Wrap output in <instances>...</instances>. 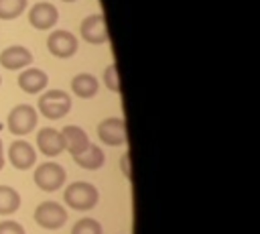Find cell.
Masks as SVG:
<instances>
[{
	"mask_svg": "<svg viewBox=\"0 0 260 234\" xmlns=\"http://www.w3.org/2000/svg\"><path fill=\"white\" fill-rule=\"evenodd\" d=\"M63 199H65V203L69 208L83 212V210L95 208V203L100 199V193H98L95 185H91L87 181H75V183H71V185L65 187Z\"/></svg>",
	"mask_w": 260,
	"mask_h": 234,
	"instance_id": "cell-1",
	"label": "cell"
},
{
	"mask_svg": "<svg viewBox=\"0 0 260 234\" xmlns=\"http://www.w3.org/2000/svg\"><path fill=\"white\" fill-rule=\"evenodd\" d=\"M39 110L49 120H59L71 110V96L63 90H49L39 98Z\"/></svg>",
	"mask_w": 260,
	"mask_h": 234,
	"instance_id": "cell-2",
	"label": "cell"
},
{
	"mask_svg": "<svg viewBox=\"0 0 260 234\" xmlns=\"http://www.w3.org/2000/svg\"><path fill=\"white\" fill-rule=\"evenodd\" d=\"M35 185L41 189V191H57L59 187H63L65 183V169L55 163V161H47V163H41L37 169H35Z\"/></svg>",
	"mask_w": 260,
	"mask_h": 234,
	"instance_id": "cell-3",
	"label": "cell"
},
{
	"mask_svg": "<svg viewBox=\"0 0 260 234\" xmlns=\"http://www.w3.org/2000/svg\"><path fill=\"white\" fill-rule=\"evenodd\" d=\"M37 120H39V114L32 106L28 104H18L10 110L8 114V130L16 136H22V134H28L35 130L37 126Z\"/></svg>",
	"mask_w": 260,
	"mask_h": 234,
	"instance_id": "cell-4",
	"label": "cell"
},
{
	"mask_svg": "<svg viewBox=\"0 0 260 234\" xmlns=\"http://www.w3.org/2000/svg\"><path fill=\"white\" fill-rule=\"evenodd\" d=\"M35 222L47 230H59L67 222V210L57 201H43L35 210Z\"/></svg>",
	"mask_w": 260,
	"mask_h": 234,
	"instance_id": "cell-5",
	"label": "cell"
},
{
	"mask_svg": "<svg viewBox=\"0 0 260 234\" xmlns=\"http://www.w3.org/2000/svg\"><path fill=\"white\" fill-rule=\"evenodd\" d=\"M77 37L69 31H63V28H57L49 35L47 39V49L51 55L59 57V59H69L77 53Z\"/></svg>",
	"mask_w": 260,
	"mask_h": 234,
	"instance_id": "cell-6",
	"label": "cell"
},
{
	"mask_svg": "<svg viewBox=\"0 0 260 234\" xmlns=\"http://www.w3.org/2000/svg\"><path fill=\"white\" fill-rule=\"evenodd\" d=\"M98 136H100L102 142H106L110 147L126 144V122L118 116L104 118L98 124Z\"/></svg>",
	"mask_w": 260,
	"mask_h": 234,
	"instance_id": "cell-7",
	"label": "cell"
},
{
	"mask_svg": "<svg viewBox=\"0 0 260 234\" xmlns=\"http://www.w3.org/2000/svg\"><path fill=\"white\" fill-rule=\"evenodd\" d=\"M81 39L91 43V45H102L108 41V24H106V16L104 14H89L81 20L79 26Z\"/></svg>",
	"mask_w": 260,
	"mask_h": 234,
	"instance_id": "cell-8",
	"label": "cell"
},
{
	"mask_svg": "<svg viewBox=\"0 0 260 234\" xmlns=\"http://www.w3.org/2000/svg\"><path fill=\"white\" fill-rule=\"evenodd\" d=\"M59 10L51 2H37L28 10V22L39 31H49L57 24Z\"/></svg>",
	"mask_w": 260,
	"mask_h": 234,
	"instance_id": "cell-9",
	"label": "cell"
},
{
	"mask_svg": "<svg viewBox=\"0 0 260 234\" xmlns=\"http://www.w3.org/2000/svg\"><path fill=\"white\" fill-rule=\"evenodd\" d=\"M8 161L12 163V167L26 171L37 163V151L26 140H14L8 147Z\"/></svg>",
	"mask_w": 260,
	"mask_h": 234,
	"instance_id": "cell-10",
	"label": "cell"
},
{
	"mask_svg": "<svg viewBox=\"0 0 260 234\" xmlns=\"http://www.w3.org/2000/svg\"><path fill=\"white\" fill-rule=\"evenodd\" d=\"M37 147L45 157H57L65 151V142L61 136V130H55L51 126H45L37 132Z\"/></svg>",
	"mask_w": 260,
	"mask_h": 234,
	"instance_id": "cell-11",
	"label": "cell"
},
{
	"mask_svg": "<svg viewBox=\"0 0 260 234\" xmlns=\"http://www.w3.org/2000/svg\"><path fill=\"white\" fill-rule=\"evenodd\" d=\"M30 63H32V53L22 45H10L0 53V65L8 71L24 69Z\"/></svg>",
	"mask_w": 260,
	"mask_h": 234,
	"instance_id": "cell-12",
	"label": "cell"
},
{
	"mask_svg": "<svg viewBox=\"0 0 260 234\" xmlns=\"http://www.w3.org/2000/svg\"><path fill=\"white\" fill-rule=\"evenodd\" d=\"M61 136H63V142H65V151L75 157L79 153H83L87 147H89V136L87 132L81 128V126H75V124H69L61 130Z\"/></svg>",
	"mask_w": 260,
	"mask_h": 234,
	"instance_id": "cell-13",
	"label": "cell"
},
{
	"mask_svg": "<svg viewBox=\"0 0 260 234\" xmlns=\"http://www.w3.org/2000/svg\"><path fill=\"white\" fill-rule=\"evenodd\" d=\"M47 83H49L47 73L37 67H28L18 75V87L24 94H39L47 87Z\"/></svg>",
	"mask_w": 260,
	"mask_h": 234,
	"instance_id": "cell-14",
	"label": "cell"
},
{
	"mask_svg": "<svg viewBox=\"0 0 260 234\" xmlns=\"http://www.w3.org/2000/svg\"><path fill=\"white\" fill-rule=\"evenodd\" d=\"M71 90L77 98H83V100H89L98 94L100 90V83L98 79L91 75V73H77L73 79H71Z\"/></svg>",
	"mask_w": 260,
	"mask_h": 234,
	"instance_id": "cell-15",
	"label": "cell"
},
{
	"mask_svg": "<svg viewBox=\"0 0 260 234\" xmlns=\"http://www.w3.org/2000/svg\"><path fill=\"white\" fill-rule=\"evenodd\" d=\"M73 159H75V163H77L79 167H83V169H87V171H95V169H100V167L104 165L106 155H104V151H102L98 144H91V142H89V147H87L83 153L75 155Z\"/></svg>",
	"mask_w": 260,
	"mask_h": 234,
	"instance_id": "cell-16",
	"label": "cell"
},
{
	"mask_svg": "<svg viewBox=\"0 0 260 234\" xmlns=\"http://www.w3.org/2000/svg\"><path fill=\"white\" fill-rule=\"evenodd\" d=\"M20 208V195L8 185H0V216L14 214Z\"/></svg>",
	"mask_w": 260,
	"mask_h": 234,
	"instance_id": "cell-17",
	"label": "cell"
},
{
	"mask_svg": "<svg viewBox=\"0 0 260 234\" xmlns=\"http://www.w3.org/2000/svg\"><path fill=\"white\" fill-rule=\"evenodd\" d=\"M26 10V0H0V18L12 20Z\"/></svg>",
	"mask_w": 260,
	"mask_h": 234,
	"instance_id": "cell-18",
	"label": "cell"
},
{
	"mask_svg": "<svg viewBox=\"0 0 260 234\" xmlns=\"http://www.w3.org/2000/svg\"><path fill=\"white\" fill-rule=\"evenodd\" d=\"M71 234H102V224L93 218H81L73 224Z\"/></svg>",
	"mask_w": 260,
	"mask_h": 234,
	"instance_id": "cell-19",
	"label": "cell"
},
{
	"mask_svg": "<svg viewBox=\"0 0 260 234\" xmlns=\"http://www.w3.org/2000/svg\"><path fill=\"white\" fill-rule=\"evenodd\" d=\"M104 83L110 92L118 94L120 92V77H118V67L116 63H110L106 69H104Z\"/></svg>",
	"mask_w": 260,
	"mask_h": 234,
	"instance_id": "cell-20",
	"label": "cell"
},
{
	"mask_svg": "<svg viewBox=\"0 0 260 234\" xmlns=\"http://www.w3.org/2000/svg\"><path fill=\"white\" fill-rule=\"evenodd\" d=\"M0 234H26V232L18 222L4 220V222H0Z\"/></svg>",
	"mask_w": 260,
	"mask_h": 234,
	"instance_id": "cell-21",
	"label": "cell"
},
{
	"mask_svg": "<svg viewBox=\"0 0 260 234\" xmlns=\"http://www.w3.org/2000/svg\"><path fill=\"white\" fill-rule=\"evenodd\" d=\"M120 165H122L124 177H126V179H132V169H130V153H124V155L120 157Z\"/></svg>",
	"mask_w": 260,
	"mask_h": 234,
	"instance_id": "cell-22",
	"label": "cell"
},
{
	"mask_svg": "<svg viewBox=\"0 0 260 234\" xmlns=\"http://www.w3.org/2000/svg\"><path fill=\"white\" fill-rule=\"evenodd\" d=\"M4 167V147H2V140H0V169Z\"/></svg>",
	"mask_w": 260,
	"mask_h": 234,
	"instance_id": "cell-23",
	"label": "cell"
},
{
	"mask_svg": "<svg viewBox=\"0 0 260 234\" xmlns=\"http://www.w3.org/2000/svg\"><path fill=\"white\" fill-rule=\"evenodd\" d=\"M63 2H75V0H63Z\"/></svg>",
	"mask_w": 260,
	"mask_h": 234,
	"instance_id": "cell-24",
	"label": "cell"
},
{
	"mask_svg": "<svg viewBox=\"0 0 260 234\" xmlns=\"http://www.w3.org/2000/svg\"><path fill=\"white\" fill-rule=\"evenodd\" d=\"M0 81H2V79H0Z\"/></svg>",
	"mask_w": 260,
	"mask_h": 234,
	"instance_id": "cell-25",
	"label": "cell"
}]
</instances>
